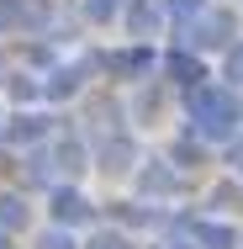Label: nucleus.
Returning <instances> with one entry per match:
<instances>
[]
</instances>
